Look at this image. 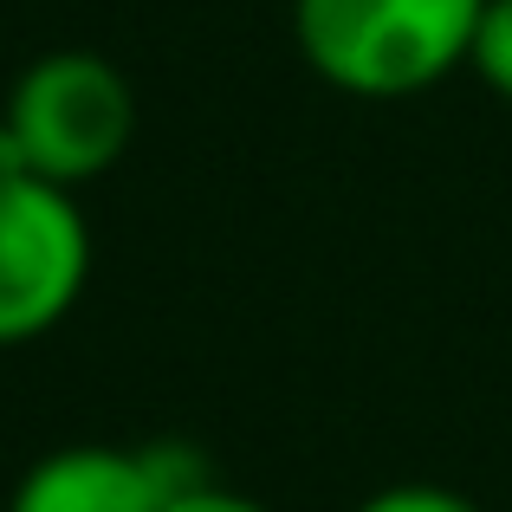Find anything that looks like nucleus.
I'll return each mask as SVG.
<instances>
[{
	"instance_id": "nucleus-5",
	"label": "nucleus",
	"mask_w": 512,
	"mask_h": 512,
	"mask_svg": "<svg viewBox=\"0 0 512 512\" xmlns=\"http://www.w3.org/2000/svg\"><path fill=\"white\" fill-rule=\"evenodd\" d=\"M467 65H474V78L493 91V98L512 104V0H487V13H480V26H474Z\"/></svg>"
},
{
	"instance_id": "nucleus-3",
	"label": "nucleus",
	"mask_w": 512,
	"mask_h": 512,
	"mask_svg": "<svg viewBox=\"0 0 512 512\" xmlns=\"http://www.w3.org/2000/svg\"><path fill=\"white\" fill-rule=\"evenodd\" d=\"M91 286V221L72 188L0 169V350L46 338Z\"/></svg>"
},
{
	"instance_id": "nucleus-4",
	"label": "nucleus",
	"mask_w": 512,
	"mask_h": 512,
	"mask_svg": "<svg viewBox=\"0 0 512 512\" xmlns=\"http://www.w3.org/2000/svg\"><path fill=\"white\" fill-rule=\"evenodd\" d=\"M195 480H208L201 461L169 441H150V448L72 441L26 467L7 512H169Z\"/></svg>"
},
{
	"instance_id": "nucleus-1",
	"label": "nucleus",
	"mask_w": 512,
	"mask_h": 512,
	"mask_svg": "<svg viewBox=\"0 0 512 512\" xmlns=\"http://www.w3.org/2000/svg\"><path fill=\"white\" fill-rule=\"evenodd\" d=\"M487 0H292L299 59L344 98H415L467 65Z\"/></svg>"
},
{
	"instance_id": "nucleus-7",
	"label": "nucleus",
	"mask_w": 512,
	"mask_h": 512,
	"mask_svg": "<svg viewBox=\"0 0 512 512\" xmlns=\"http://www.w3.org/2000/svg\"><path fill=\"white\" fill-rule=\"evenodd\" d=\"M169 512H273V506L253 500V493H240V487H221V480H195Z\"/></svg>"
},
{
	"instance_id": "nucleus-2",
	"label": "nucleus",
	"mask_w": 512,
	"mask_h": 512,
	"mask_svg": "<svg viewBox=\"0 0 512 512\" xmlns=\"http://www.w3.org/2000/svg\"><path fill=\"white\" fill-rule=\"evenodd\" d=\"M0 130L13 137L33 175L59 188H85L124 163L130 137H137V91L104 52L65 46L13 78Z\"/></svg>"
},
{
	"instance_id": "nucleus-6",
	"label": "nucleus",
	"mask_w": 512,
	"mask_h": 512,
	"mask_svg": "<svg viewBox=\"0 0 512 512\" xmlns=\"http://www.w3.org/2000/svg\"><path fill=\"white\" fill-rule=\"evenodd\" d=\"M350 512H487V506L454 487H435V480H402V487H383L370 500H357Z\"/></svg>"
}]
</instances>
